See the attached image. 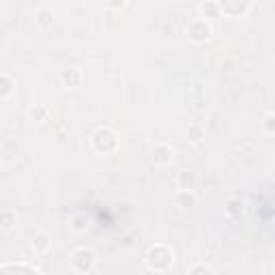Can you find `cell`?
<instances>
[{"label":"cell","mask_w":275,"mask_h":275,"mask_svg":"<svg viewBox=\"0 0 275 275\" xmlns=\"http://www.w3.org/2000/svg\"><path fill=\"white\" fill-rule=\"evenodd\" d=\"M110 4H112V7H123L125 0H110Z\"/></svg>","instance_id":"1"},{"label":"cell","mask_w":275,"mask_h":275,"mask_svg":"<svg viewBox=\"0 0 275 275\" xmlns=\"http://www.w3.org/2000/svg\"><path fill=\"white\" fill-rule=\"evenodd\" d=\"M191 271H211L208 267H191Z\"/></svg>","instance_id":"2"}]
</instances>
